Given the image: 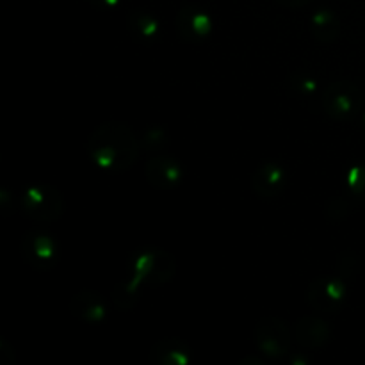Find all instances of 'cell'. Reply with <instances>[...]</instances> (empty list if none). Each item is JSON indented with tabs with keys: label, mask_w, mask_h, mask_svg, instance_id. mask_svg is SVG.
I'll return each instance as SVG.
<instances>
[{
	"label": "cell",
	"mask_w": 365,
	"mask_h": 365,
	"mask_svg": "<svg viewBox=\"0 0 365 365\" xmlns=\"http://www.w3.org/2000/svg\"><path fill=\"white\" fill-rule=\"evenodd\" d=\"M25 200H27V212H31L32 216L41 217V205L48 207L53 214H57L56 209H59V196L46 187L31 189L25 195Z\"/></svg>",
	"instance_id": "7a4b0ae2"
},
{
	"label": "cell",
	"mask_w": 365,
	"mask_h": 365,
	"mask_svg": "<svg viewBox=\"0 0 365 365\" xmlns=\"http://www.w3.org/2000/svg\"><path fill=\"white\" fill-rule=\"evenodd\" d=\"M89 150L96 163L103 168L118 170L134 163L138 145L134 135L123 125H106L91 135Z\"/></svg>",
	"instance_id": "6da1fadb"
}]
</instances>
